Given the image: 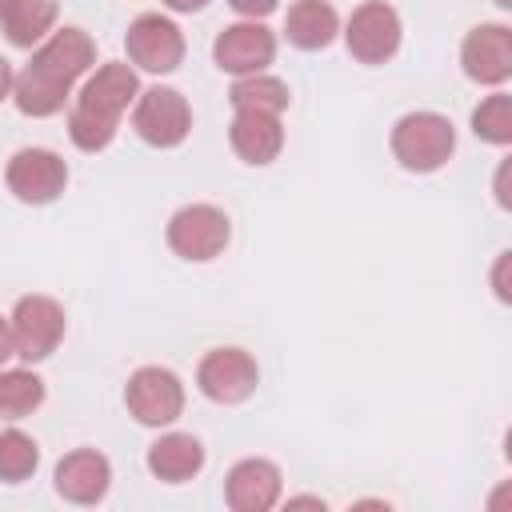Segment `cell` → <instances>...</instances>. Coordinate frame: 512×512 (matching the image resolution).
<instances>
[{"instance_id": "obj_23", "label": "cell", "mask_w": 512, "mask_h": 512, "mask_svg": "<svg viewBox=\"0 0 512 512\" xmlns=\"http://www.w3.org/2000/svg\"><path fill=\"white\" fill-rule=\"evenodd\" d=\"M472 132L484 140V144H512V96L508 92H492L476 104L472 112Z\"/></svg>"}, {"instance_id": "obj_24", "label": "cell", "mask_w": 512, "mask_h": 512, "mask_svg": "<svg viewBox=\"0 0 512 512\" xmlns=\"http://www.w3.org/2000/svg\"><path fill=\"white\" fill-rule=\"evenodd\" d=\"M508 264H512V252H500L496 256V268H492V288H496V296L508 304L512 300V288H508Z\"/></svg>"}, {"instance_id": "obj_30", "label": "cell", "mask_w": 512, "mask_h": 512, "mask_svg": "<svg viewBox=\"0 0 512 512\" xmlns=\"http://www.w3.org/2000/svg\"><path fill=\"white\" fill-rule=\"evenodd\" d=\"M4 8H8V0H0V16H4Z\"/></svg>"}, {"instance_id": "obj_21", "label": "cell", "mask_w": 512, "mask_h": 512, "mask_svg": "<svg viewBox=\"0 0 512 512\" xmlns=\"http://www.w3.org/2000/svg\"><path fill=\"white\" fill-rule=\"evenodd\" d=\"M44 404V380L28 368L0 372V420H24Z\"/></svg>"}, {"instance_id": "obj_17", "label": "cell", "mask_w": 512, "mask_h": 512, "mask_svg": "<svg viewBox=\"0 0 512 512\" xmlns=\"http://www.w3.org/2000/svg\"><path fill=\"white\" fill-rule=\"evenodd\" d=\"M204 468V444L192 432H164L148 448V472L164 484H184Z\"/></svg>"}, {"instance_id": "obj_28", "label": "cell", "mask_w": 512, "mask_h": 512, "mask_svg": "<svg viewBox=\"0 0 512 512\" xmlns=\"http://www.w3.org/2000/svg\"><path fill=\"white\" fill-rule=\"evenodd\" d=\"M164 4H168L172 12H200L208 0H164Z\"/></svg>"}, {"instance_id": "obj_18", "label": "cell", "mask_w": 512, "mask_h": 512, "mask_svg": "<svg viewBox=\"0 0 512 512\" xmlns=\"http://www.w3.org/2000/svg\"><path fill=\"white\" fill-rule=\"evenodd\" d=\"M336 32H340V16L328 0H296L288 8V20H284L288 44L316 52V48H328L336 40Z\"/></svg>"}, {"instance_id": "obj_11", "label": "cell", "mask_w": 512, "mask_h": 512, "mask_svg": "<svg viewBox=\"0 0 512 512\" xmlns=\"http://www.w3.org/2000/svg\"><path fill=\"white\" fill-rule=\"evenodd\" d=\"M212 60L220 72H232V76H252V72H264L272 60H276V36L260 24V20H240V24H228L216 44H212Z\"/></svg>"}, {"instance_id": "obj_19", "label": "cell", "mask_w": 512, "mask_h": 512, "mask_svg": "<svg viewBox=\"0 0 512 512\" xmlns=\"http://www.w3.org/2000/svg\"><path fill=\"white\" fill-rule=\"evenodd\" d=\"M56 12H60V0H8V8L0 16L4 20V36L16 48H32L52 32Z\"/></svg>"}, {"instance_id": "obj_10", "label": "cell", "mask_w": 512, "mask_h": 512, "mask_svg": "<svg viewBox=\"0 0 512 512\" xmlns=\"http://www.w3.org/2000/svg\"><path fill=\"white\" fill-rule=\"evenodd\" d=\"M196 384L216 404H240L256 392L260 368L244 348H212L196 368Z\"/></svg>"}, {"instance_id": "obj_6", "label": "cell", "mask_w": 512, "mask_h": 512, "mask_svg": "<svg viewBox=\"0 0 512 512\" xmlns=\"http://www.w3.org/2000/svg\"><path fill=\"white\" fill-rule=\"evenodd\" d=\"M124 404L128 412L148 424V428H164L172 424L180 412H184V384L172 368H160V364H148V368H136L124 384Z\"/></svg>"}, {"instance_id": "obj_2", "label": "cell", "mask_w": 512, "mask_h": 512, "mask_svg": "<svg viewBox=\"0 0 512 512\" xmlns=\"http://www.w3.org/2000/svg\"><path fill=\"white\" fill-rule=\"evenodd\" d=\"M456 152V128L440 112H408L392 124V156L408 172H436Z\"/></svg>"}, {"instance_id": "obj_15", "label": "cell", "mask_w": 512, "mask_h": 512, "mask_svg": "<svg viewBox=\"0 0 512 512\" xmlns=\"http://www.w3.org/2000/svg\"><path fill=\"white\" fill-rule=\"evenodd\" d=\"M52 480L68 504H100L108 496V484H112V464L96 448H76V452L60 456Z\"/></svg>"}, {"instance_id": "obj_9", "label": "cell", "mask_w": 512, "mask_h": 512, "mask_svg": "<svg viewBox=\"0 0 512 512\" xmlns=\"http://www.w3.org/2000/svg\"><path fill=\"white\" fill-rule=\"evenodd\" d=\"M4 184L20 204H52L68 184V164L52 148H20L4 168Z\"/></svg>"}, {"instance_id": "obj_16", "label": "cell", "mask_w": 512, "mask_h": 512, "mask_svg": "<svg viewBox=\"0 0 512 512\" xmlns=\"http://www.w3.org/2000/svg\"><path fill=\"white\" fill-rule=\"evenodd\" d=\"M228 144L232 152L244 160V164H272L284 148V128H280V116H268V112H236L232 116V128H228Z\"/></svg>"}, {"instance_id": "obj_22", "label": "cell", "mask_w": 512, "mask_h": 512, "mask_svg": "<svg viewBox=\"0 0 512 512\" xmlns=\"http://www.w3.org/2000/svg\"><path fill=\"white\" fill-rule=\"evenodd\" d=\"M36 464H40V444L28 432H20V428L0 432V480L4 484L28 480L36 472Z\"/></svg>"}, {"instance_id": "obj_12", "label": "cell", "mask_w": 512, "mask_h": 512, "mask_svg": "<svg viewBox=\"0 0 512 512\" xmlns=\"http://www.w3.org/2000/svg\"><path fill=\"white\" fill-rule=\"evenodd\" d=\"M460 64H464L468 80L500 88L512 76V28L508 24H476L464 36Z\"/></svg>"}, {"instance_id": "obj_27", "label": "cell", "mask_w": 512, "mask_h": 512, "mask_svg": "<svg viewBox=\"0 0 512 512\" xmlns=\"http://www.w3.org/2000/svg\"><path fill=\"white\" fill-rule=\"evenodd\" d=\"M12 84H16V72H12V64L0 56V100L12 96Z\"/></svg>"}, {"instance_id": "obj_14", "label": "cell", "mask_w": 512, "mask_h": 512, "mask_svg": "<svg viewBox=\"0 0 512 512\" xmlns=\"http://www.w3.org/2000/svg\"><path fill=\"white\" fill-rule=\"evenodd\" d=\"M92 60H96L92 36H88L84 28H60V32H52V36L32 52L28 64H32L36 72L52 76L56 84L72 88V84L92 68Z\"/></svg>"}, {"instance_id": "obj_29", "label": "cell", "mask_w": 512, "mask_h": 512, "mask_svg": "<svg viewBox=\"0 0 512 512\" xmlns=\"http://www.w3.org/2000/svg\"><path fill=\"white\" fill-rule=\"evenodd\" d=\"M496 4H500V8H512V0H496Z\"/></svg>"}, {"instance_id": "obj_1", "label": "cell", "mask_w": 512, "mask_h": 512, "mask_svg": "<svg viewBox=\"0 0 512 512\" xmlns=\"http://www.w3.org/2000/svg\"><path fill=\"white\" fill-rule=\"evenodd\" d=\"M136 96H140L136 68H128L120 60L100 64L84 80V88L76 92V100H72V112H68V136H72V144L80 152H104L116 140L120 116L128 112V104H136Z\"/></svg>"}, {"instance_id": "obj_26", "label": "cell", "mask_w": 512, "mask_h": 512, "mask_svg": "<svg viewBox=\"0 0 512 512\" xmlns=\"http://www.w3.org/2000/svg\"><path fill=\"white\" fill-rule=\"evenodd\" d=\"M8 356H16V348H12V324H8V316H0V364Z\"/></svg>"}, {"instance_id": "obj_13", "label": "cell", "mask_w": 512, "mask_h": 512, "mask_svg": "<svg viewBox=\"0 0 512 512\" xmlns=\"http://www.w3.org/2000/svg\"><path fill=\"white\" fill-rule=\"evenodd\" d=\"M280 488H284L280 468L264 456L236 460L224 476V500L232 512H268V508H276Z\"/></svg>"}, {"instance_id": "obj_8", "label": "cell", "mask_w": 512, "mask_h": 512, "mask_svg": "<svg viewBox=\"0 0 512 512\" xmlns=\"http://www.w3.org/2000/svg\"><path fill=\"white\" fill-rule=\"evenodd\" d=\"M124 48H128V60H132L136 68L164 76V72H176L180 60H184V32H180L168 16L144 12V16H136V20L128 24Z\"/></svg>"}, {"instance_id": "obj_20", "label": "cell", "mask_w": 512, "mask_h": 512, "mask_svg": "<svg viewBox=\"0 0 512 512\" xmlns=\"http://www.w3.org/2000/svg\"><path fill=\"white\" fill-rule=\"evenodd\" d=\"M228 100H232L236 112H268V116H280L292 104V92H288V84L280 76L252 72V76H236Z\"/></svg>"}, {"instance_id": "obj_7", "label": "cell", "mask_w": 512, "mask_h": 512, "mask_svg": "<svg viewBox=\"0 0 512 512\" xmlns=\"http://www.w3.org/2000/svg\"><path fill=\"white\" fill-rule=\"evenodd\" d=\"M400 12L384 0H368L360 4L352 16H348V28H344V44L348 52L360 60V64H384L396 56L400 48Z\"/></svg>"}, {"instance_id": "obj_4", "label": "cell", "mask_w": 512, "mask_h": 512, "mask_svg": "<svg viewBox=\"0 0 512 512\" xmlns=\"http://www.w3.org/2000/svg\"><path fill=\"white\" fill-rule=\"evenodd\" d=\"M228 236H232L228 212L216 204H184L168 220V248L180 260H196V264L216 260L228 248Z\"/></svg>"}, {"instance_id": "obj_25", "label": "cell", "mask_w": 512, "mask_h": 512, "mask_svg": "<svg viewBox=\"0 0 512 512\" xmlns=\"http://www.w3.org/2000/svg\"><path fill=\"white\" fill-rule=\"evenodd\" d=\"M228 4H232L240 16H248V20H264L268 12H276L280 0H228Z\"/></svg>"}, {"instance_id": "obj_5", "label": "cell", "mask_w": 512, "mask_h": 512, "mask_svg": "<svg viewBox=\"0 0 512 512\" xmlns=\"http://www.w3.org/2000/svg\"><path fill=\"white\" fill-rule=\"evenodd\" d=\"M132 128L152 148H176L192 132V108L176 88H144L132 104Z\"/></svg>"}, {"instance_id": "obj_3", "label": "cell", "mask_w": 512, "mask_h": 512, "mask_svg": "<svg viewBox=\"0 0 512 512\" xmlns=\"http://www.w3.org/2000/svg\"><path fill=\"white\" fill-rule=\"evenodd\" d=\"M8 324H12V348L28 364L48 360L56 352V344L64 340V308H60V300H52L44 292L20 296Z\"/></svg>"}]
</instances>
